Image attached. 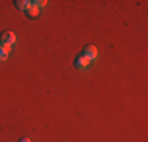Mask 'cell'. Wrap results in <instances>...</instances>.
<instances>
[{"label": "cell", "mask_w": 148, "mask_h": 142, "mask_svg": "<svg viewBox=\"0 0 148 142\" xmlns=\"http://www.w3.org/2000/svg\"><path fill=\"white\" fill-rule=\"evenodd\" d=\"M14 6L17 10H21V11H27V10L32 6V2H30V0H16Z\"/></svg>", "instance_id": "obj_4"}, {"label": "cell", "mask_w": 148, "mask_h": 142, "mask_svg": "<svg viewBox=\"0 0 148 142\" xmlns=\"http://www.w3.org/2000/svg\"><path fill=\"white\" fill-rule=\"evenodd\" d=\"M10 57V49L5 46H0V62H6Z\"/></svg>", "instance_id": "obj_5"}, {"label": "cell", "mask_w": 148, "mask_h": 142, "mask_svg": "<svg viewBox=\"0 0 148 142\" xmlns=\"http://www.w3.org/2000/svg\"><path fill=\"white\" fill-rule=\"evenodd\" d=\"M14 43H16V35L13 33V32L6 30V32H3V33L0 35V46H5V48L10 49Z\"/></svg>", "instance_id": "obj_1"}, {"label": "cell", "mask_w": 148, "mask_h": 142, "mask_svg": "<svg viewBox=\"0 0 148 142\" xmlns=\"http://www.w3.org/2000/svg\"><path fill=\"white\" fill-rule=\"evenodd\" d=\"M25 13H27V16H29V17H32V19H35V17H38V16H40V8H36V6H33V5H32L30 8L25 11Z\"/></svg>", "instance_id": "obj_6"}, {"label": "cell", "mask_w": 148, "mask_h": 142, "mask_svg": "<svg viewBox=\"0 0 148 142\" xmlns=\"http://www.w3.org/2000/svg\"><path fill=\"white\" fill-rule=\"evenodd\" d=\"M19 142H32V141L29 139V137H22V139H21Z\"/></svg>", "instance_id": "obj_8"}, {"label": "cell", "mask_w": 148, "mask_h": 142, "mask_svg": "<svg viewBox=\"0 0 148 142\" xmlns=\"http://www.w3.org/2000/svg\"><path fill=\"white\" fill-rule=\"evenodd\" d=\"M82 55L91 63L93 60H96V57H98V49L95 48V46H91V44H87L85 48H84V51H82Z\"/></svg>", "instance_id": "obj_2"}, {"label": "cell", "mask_w": 148, "mask_h": 142, "mask_svg": "<svg viewBox=\"0 0 148 142\" xmlns=\"http://www.w3.org/2000/svg\"><path fill=\"white\" fill-rule=\"evenodd\" d=\"M74 66H76L77 70H87L90 66V62L82 54H80V55L76 57V60H74Z\"/></svg>", "instance_id": "obj_3"}, {"label": "cell", "mask_w": 148, "mask_h": 142, "mask_svg": "<svg viewBox=\"0 0 148 142\" xmlns=\"http://www.w3.org/2000/svg\"><path fill=\"white\" fill-rule=\"evenodd\" d=\"M32 5L33 6H36V8H43V6H46L47 5V2H46V0H33V2H32Z\"/></svg>", "instance_id": "obj_7"}]
</instances>
